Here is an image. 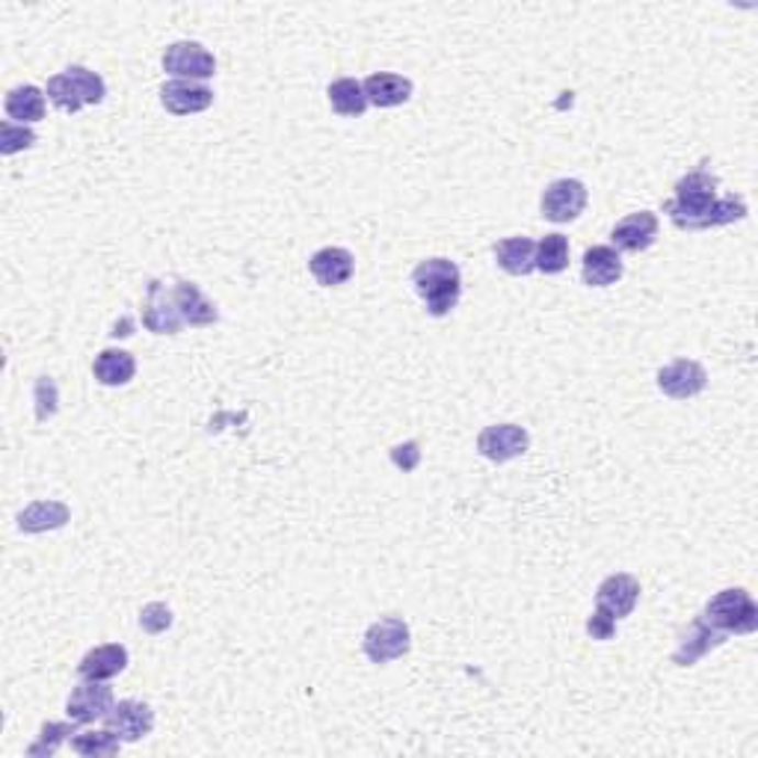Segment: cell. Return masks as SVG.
<instances>
[{
    "instance_id": "33",
    "label": "cell",
    "mask_w": 758,
    "mask_h": 758,
    "mask_svg": "<svg viewBox=\"0 0 758 758\" xmlns=\"http://www.w3.org/2000/svg\"><path fill=\"white\" fill-rule=\"evenodd\" d=\"M587 634L593 640H611L613 634H616V620H613L611 613H604L602 607H595L590 613V620H587Z\"/></svg>"
},
{
    "instance_id": "8",
    "label": "cell",
    "mask_w": 758,
    "mask_h": 758,
    "mask_svg": "<svg viewBox=\"0 0 758 758\" xmlns=\"http://www.w3.org/2000/svg\"><path fill=\"white\" fill-rule=\"evenodd\" d=\"M527 447H531V436L519 424H492V427L480 430V436H477L480 457H487L489 462H498V466L527 454Z\"/></svg>"
},
{
    "instance_id": "32",
    "label": "cell",
    "mask_w": 758,
    "mask_h": 758,
    "mask_svg": "<svg viewBox=\"0 0 758 758\" xmlns=\"http://www.w3.org/2000/svg\"><path fill=\"white\" fill-rule=\"evenodd\" d=\"M140 625L148 634H164L172 625V611L164 602H152L140 611Z\"/></svg>"
},
{
    "instance_id": "22",
    "label": "cell",
    "mask_w": 758,
    "mask_h": 758,
    "mask_svg": "<svg viewBox=\"0 0 758 758\" xmlns=\"http://www.w3.org/2000/svg\"><path fill=\"white\" fill-rule=\"evenodd\" d=\"M71 510L63 501H33L19 513V531L24 534H45L68 525Z\"/></svg>"
},
{
    "instance_id": "7",
    "label": "cell",
    "mask_w": 758,
    "mask_h": 758,
    "mask_svg": "<svg viewBox=\"0 0 758 758\" xmlns=\"http://www.w3.org/2000/svg\"><path fill=\"white\" fill-rule=\"evenodd\" d=\"M587 199H590V193H587L583 181H578V178H557V181L545 187L543 199H539V211L551 223H572V220H578L583 214Z\"/></svg>"
},
{
    "instance_id": "11",
    "label": "cell",
    "mask_w": 758,
    "mask_h": 758,
    "mask_svg": "<svg viewBox=\"0 0 758 758\" xmlns=\"http://www.w3.org/2000/svg\"><path fill=\"white\" fill-rule=\"evenodd\" d=\"M637 602H640V581L628 572L607 575V578L599 583V590H595V607L611 613L613 620L632 616Z\"/></svg>"
},
{
    "instance_id": "27",
    "label": "cell",
    "mask_w": 758,
    "mask_h": 758,
    "mask_svg": "<svg viewBox=\"0 0 758 758\" xmlns=\"http://www.w3.org/2000/svg\"><path fill=\"white\" fill-rule=\"evenodd\" d=\"M71 753L87 758H104V756H116L122 749V738H119L113 729H98V732H75L71 735Z\"/></svg>"
},
{
    "instance_id": "20",
    "label": "cell",
    "mask_w": 758,
    "mask_h": 758,
    "mask_svg": "<svg viewBox=\"0 0 758 758\" xmlns=\"http://www.w3.org/2000/svg\"><path fill=\"white\" fill-rule=\"evenodd\" d=\"M127 667V649L122 643H104V646H96L89 649L78 664L80 679H96L108 681L116 679L119 672H125Z\"/></svg>"
},
{
    "instance_id": "23",
    "label": "cell",
    "mask_w": 758,
    "mask_h": 758,
    "mask_svg": "<svg viewBox=\"0 0 758 758\" xmlns=\"http://www.w3.org/2000/svg\"><path fill=\"white\" fill-rule=\"evenodd\" d=\"M3 108H7V116H10L12 122H19V125H36V122L45 119L48 104H45V92H42L40 87H30L27 83V87L10 89Z\"/></svg>"
},
{
    "instance_id": "1",
    "label": "cell",
    "mask_w": 758,
    "mask_h": 758,
    "mask_svg": "<svg viewBox=\"0 0 758 758\" xmlns=\"http://www.w3.org/2000/svg\"><path fill=\"white\" fill-rule=\"evenodd\" d=\"M720 181L705 169H693L676 185L670 202L664 211L681 232H709L720 225H732L749 214L740 196H717Z\"/></svg>"
},
{
    "instance_id": "2",
    "label": "cell",
    "mask_w": 758,
    "mask_h": 758,
    "mask_svg": "<svg viewBox=\"0 0 758 758\" xmlns=\"http://www.w3.org/2000/svg\"><path fill=\"white\" fill-rule=\"evenodd\" d=\"M412 285L419 293L427 314L433 317H445L457 309L459 297H462V272L450 258H427L412 270Z\"/></svg>"
},
{
    "instance_id": "18",
    "label": "cell",
    "mask_w": 758,
    "mask_h": 758,
    "mask_svg": "<svg viewBox=\"0 0 758 758\" xmlns=\"http://www.w3.org/2000/svg\"><path fill=\"white\" fill-rule=\"evenodd\" d=\"M625 264L623 255L616 253L613 246H590L583 253V264H581V279L583 285L590 288H607V285H616L623 279Z\"/></svg>"
},
{
    "instance_id": "10",
    "label": "cell",
    "mask_w": 758,
    "mask_h": 758,
    "mask_svg": "<svg viewBox=\"0 0 758 758\" xmlns=\"http://www.w3.org/2000/svg\"><path fill=\"white\" fill-rule=\"evenodd\" d=\"M143 326L155 335H178L187 323L181 317L172 297V288H166L164 282H148L146 305H143Z\"/></svg>"
},
{
    "instance_id": "24",
    "label": "cell",
    "mask_w": 758,
    "mask_h": 758,
    "mask_svg": "<svg viewBox=\"0 0 758 758\" xmlns=\"http://www.w3.org/2000/svg\"><path fill=\"white\" fill-rule=\"evenodd\" d=\"M498 267L510 276H527L536 270V244L531 237H506L495 244Z\"/></svg>"
},
{
    "instance_id": "4",
    "label": "cell",
    "mask_w": 758,
    "mask_h": 758,
    "mask_svg": "<svg viewBox=\"0 0 758 758\" xmlns=\"http://www.w3.org/2000/svg\"><path fill=\"white\" fill-rule=\"evenodd\" d=\"M702 620L726 637L753 634L758 628V604L753 602V595L744 587H729V590H720L714 599H709Z\"/></svg>"
},
{
    "instance_id": "12",
    "label": "cell",
    "mask_w": 758,
    "mask_h": 758,
    "mask_svg": "<svg viewBox=\"0 0 758 758\" xmlns=\"http://www.w3.org/2000/svg\"><path fill=\"white\" fill-rule=\"evenodd\" d=\"M709 386V374L700 361L676 359L672 365L658 370V389L672 400H691L702 394Z\"/></svg>"
},
{
    "instance_id": "34",
    "label": "cell",
    "mask_w": 758,
    "mask_h": 758,
    "mask_svg": "<svg viewBox=\"0 0 758 758\" xmlns=\"http://www.w3.org/2000/svg\"><path fill=\"white\" fill-rule=\"evenodd\" d=\"M391 462L400 468V471H415L421 462V450H419V442H406V445H398L394 450H391Z\"/></svg>"
},
{
    "instance_id": "30",
    "label": "cell",
    "mask_w": 758,
    "mask_h": 758,
    "mask_svg": "<svg viewBox=\"0 0 758 758\" xmlns=\"http://www.w3.org/2000/svg\"><path fill=\"white\" fill-rule=\"evenodd\" d=\"M33 146H36V131L30 125H19L12 119L0 125V155L3 157L19 155V152H27Z\"/></svg>"
},
{
    "instance_id": "5",
    "label": "cell",
    "mask_w": 758,
    "mask_h": 758,
    "mask_svg": "<svg viewBox=\"0 0 758 758\" xmlns=\"http://www.w3.org/2000/svg\"><path fill=\"white\" fill-rule=\"evenodd\" d=\"M361 649L368 655L370 664H391L403 658L409 649H412V634H409V625L398 616H386V620H377L365 632V640H361Z\"/></svg>"
},
{
    "instance_id": "15",
    "label": "cell",
    "mask_w": 758,
    "mask_h": 758,
    "mask_svg": "<svg viewBox=\"0 0 758 758\" xmlns=\"http://www.w3.org/2000/svg\"><path fill=\"white\" fill-rule=\"evenodd\" d=\"M160 104L172 116H193L214 104V92L196 80H169L160 89Z\"/></svg>"
},
{
    "instance_id": "6",
    "label": "cell",
    "mask_w": 758,
    "mask_h": 758,
    "mask_svg": "<svg viewBox=\"0 0 758 758\" xmlns=\"http://www.w3.org/2000/svg\"><path fill=\"white\" fill-rule=\"evenodd\" d=\"M164 71L176 80H202L214 78L216 59L211 51L199 45V42H172L164 51Z\"/></svg>"
},
{
    "instance_id": "16",
    "label": "cell",
    "mask_w": 758,
    "mask_h": 758,
    "mask_svg": "<svg viewBox=\"0 0 758 758\" xmlns=\"http://www.w3.org/2000/svg\"><path fill=\"white\" fill-rule=\"evenodd\" d=\"M726 643V634H720L717 628H711L702 616H696L688 632L679 637V646L672 651V664L676 667H693L696 661H702L711 649H717Z\"/></svg>"
},
{
    "instance_id": "13",
    "label": "cell",
    "mask_w": 758,
    "mask_h": 758,
    "mask_svg": "<svg viewBox=\"0 0 758 758\" xmlns=\"http://www.w3.org/2000/svg\"><path fill=\"white\" fill-rule=\"evenodd\" d=\"M655 241H658V216L651 211L623 216L611 232V244L616 253H646Z\"/></svg>"
},
{
    "instance_id": "21",
    "label": "cell",
    "mask_w": 758,
    "mask_h": 758,
    "mask_svg": "<svg viewBox=\"0 0 758 758\" xmlns=\"http://www.w3.org/2000/svg\"><path fill=\"white\" fill-rule=\"evenodd\" d=\"M172 297H176L178 312H181L187 326H214V323L220 321L216 305L199 291V285L176 282L172 285Z\"/></svg>"
},
{
    "instance_id": "26",
    "label": "cell",
    "mask_w": 758,
    "mask_h": 758,
    "mask_svg": "<svg viewBox=\"0 0 758 758\" xmlns=\"http://www.w3.org/2000/svg\"><path fill=\"white\" fill-rule=\"evenodd\" d=\"M326 96H330L332 110H335L338 116L356 119V116H361V113H365V110L370 108L368 98H365V87H361V83L356 78L332 80L330 89H326Z\"/></svg>"
},
{
    "instance_id": "25",
    "label": "cell",
    "mask_w": 758,
    "mask_h": 758,
    "mask_svg": "<svg viewBox=\"0 0 758 758\" xmlns=\"http://www.w3.org/2000/svg\"><path fill=\"white\" fill-rule=\"evenodd\" d=\"M92 374L101 386L108 389H116V386H127L136 374V361L127 350H101L92 361Z\"/></svg>"
},
{
    "instance_id": "31",
    "label": "cell",
    "mask_w": 758,
    "mask_h": 758,
    "mask_svg": "<svg viewBox=\"0 0 758 758\" xmlns=\"http://www.w3.org/2000/svg\"><path fill=\"white\" fill-rule=\"evenodd\" d=\"M33 400H36V421H51L59 409V389L51 377H40L33 386Z\"/></svg>"
},
{
    "instance_id": "14",
    "label": "cell",
    "mask_w": 758,
    "mask_h": 758,
    "mask_svg": "<svg viewBox=\"0 0 758 758\" xmlns=\"http://www.w3.org/2000/svg\"><path fill=\"white\" fill-rule=\"evenodd\" d=\"M104 723H108V729L116 732L122 744H134V740L146 738L148 732L155 729V711L146 702L122 700L110 709Z\"/></svg>"
},
{
    "instance_id": "3",
    "label": "cell",
    "mask_w": 758,
    "mask_h": 758,
    "mask_svg": "<svg viewBox=\"0 0 758 758\" xmlns=\"http://www.w3.org/2000/svg\"><path fill=\"white\" fill-rule=\"evenodd\" d=\"M45 96L57 110L63 113H78L80 108H96L108 96V83L101 75L89 71L83 66H71L66 71H59L48 80Z\"/></svg>"
},
{
    "instance_id": "28",
    "label": "cell",
    "mask_w": 758,
    "mask_h": 758,
    "mask_svg": "<svg viewBox=\"0 0 758 758\" xmlns=\"http://www.w3.org/2000/svg\"><path fill=\"white\" fill-rule=\"evenodd\" d=\"M569 267V237L564 234H545L536 244V270L545 276H557Z\"/></svg>"
},
{
    "instance_id": "29",
    "label": "cell",
    "mask_w": 758,
    "mask_h": 758,
    "mask_svg": "<svg viewBox=\"0 0 758 758\" xmlns=\"http://www.w3.org/2000/svg\"><path fill=\"white\" fill-rule=\"evenodd\" d=\"M80 723H57V720H51V723H45L40 732V738L33 740L27 747V756L30 758H45V756H54L63 744H68L71 740V735L78 732Z\"/></svg>"
},
{
    "instance_id": "19",
    "label": "cell",
    "mask_w": 758,
    "mask_h": 758,
    "mask_svg": "<svg viewBox=\"0 0 758 758\" xmlns=\"http://www.w3.org/2000/svg\"><path fill=\"white\" fill-rule=\"evenodd\" d=\"M361 87H365V98H368L370 108L379 110L400 108L412 98V80L398 75V71H377Z\"/></svg>"
},
{
    "instance_id": "17",
    "label": "cell",
    "mask_w": 758,
    "mask_h": 758,
    "mask_svg": "<svg viewBox=\"0 0 758 758\" xmlns=\"http://www.w3.org/2000/svg\"><path fill=\"white\" fill-rule=\"evenodd\" d=\"M309 270H312V276L323 288H338V285L350 282L353 279L356 258H353L350 249H344V246H323V249H317V253L312 255Z\"/></svg>"
},
{
    "instance_id": "9",
    "label": "cell",
    "mask_w": 758,
    "mask_h": 758,
    "mask_svg": "<svg viewBox=\"0 0 758 758\" xmlns=\"http://www.w3.org/2000/svg\"><path fill=\"white\" fill-rule=\"evenodd\" d=\"M116 702H113V691H110L104 681L83 679L80 684H75V691L66 702L68 720H75L80 726L87 723H96V720H104L110 714Z\"/></svg>"
}]
</instances>
